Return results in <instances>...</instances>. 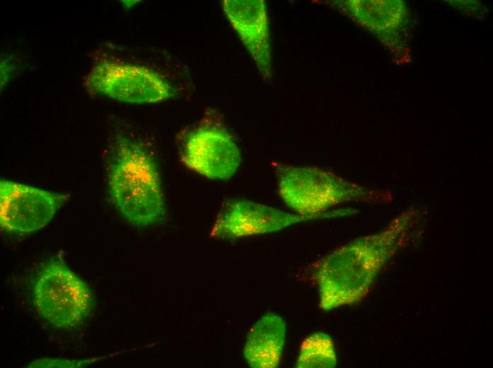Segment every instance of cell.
Here are the masks:
<instances>
[{
  "label": "cell",
  "mask_w": 493,
  "mask_h": 368,
  "mask_svg": "<svg viewBox=\"0 0 493 368\" xmlns=\"http://www.w3.org/2000/svg\"><path fill=\"white\" fill-rule=\"evenodd\" d=\"M319 217L289 213L273 207L245 200L227 202L212 229L219 238H237L265 234Z\"/></svg>",
  "instance_id": "ba28073f"
},
{
  "label": "cell",
  "mask_w": 493,
  "mask_h": 368,
  "mask_svg": "<svg viewBox=\"0 0 493 368\" xmlns=\"http://www.w3.org/2000/svg\"><path fill=\"white\" fill-rule=\"evenodd\" d=\"M31 293L39 315L57 328L69 330L81 325L94 306L89 287L60 255L40 265L33 277Z\"/></svg>",
  "instance_id": "277c9868"
},
{
  "label": "cell",
  "mask_w": 493,
  "mask_h": 368,
  "mask_svg": "<svg viewBox=\"0 0 493 368\" xmlns=\"http://www.w3.org/2000/svg\"><path fill=\"white\" fill-rule=\"evenodd\" d=\"M286 335L282 316L267 313L252 326L244 347V357L251 367L275 368L281 359Z\"/></svg>",
  "instance_id": "30bf717a"
},
{
  "label": "cell",
  "mask_w": 493,
  "mask_h": 368,
  "mask_svg": "<svg viewBox=\"0 0 493 368\" xmlns=\"http://www.w3.org/2000/svg\"><path fill=\"white\" fill-rule=\"evenodd\" d=\"M225 15L248 51L263 79H271L268 18L263 0H224Z\"/></svg>",
  "instance_id": "9c48e42d"
},
{
  "label": "cell",
  "mask_w": 493,
  "mask_h": 368,
  "mask_svg": "<svg viewBox=\"0 0 493 368\" xmlns=\"http://www.w3.org/2000/svg\"><path fill=\"white\" fill-rule=\"evenodd\" d=\"M84 86L92 93L132 104L162 102L176 93L164 77L148 67L108 59L91 68Z\"/></svg>",
  "instance_id": "5b68a950"
},
{
  "label": "cell",
  "mask_w": 493,
  "mask_h": 368,
  "mask_svg": "<svg viewBox=\"0 0 493 368\" xmlns=\"http://www.w3.org/2000/svg\"><path fill=\"white\" fill-rule=\"evenodd\" d=\"M181 160L190 169L210 179L227 180L241 163L239 149L222 127L200 126L191 131L183 144Z\"/></svg>",
  "instance_id": "52a82bcc"
},
{
  "label": "cell",
  "mask_w": 493,
  "mask_h": 368,
  "mask_svg": "<svg viewBox=\"0 0 493 368\" xmlns=\"http://www.w3.org/2000/svg\"><path fill=\"white\" fill-rule=\"evenodd\" d=\"M86 365V361H71L69 360H60V359H42L38 361L33 362L28 367H80L81 365Z\"/></svg>",
  "instance_id": "7c38bea8"
},
{
  "label": "cell",
  "mask_w": 493,
  "mask_h": 368,
  "mask_svg": "<svg viewBox=\"0 0 493 368\" xmlns=\"http://www.w3.org/2000/svg\"><path fill=\"white\" fill-rule=\"evenodd\" d=\"M278 193L296 214L322 218L332 207L355 200H374V190L347 181L326 170L308 166L278 164Z\"/></svg>",
  "instance_id": "3957f363"
},
{
  "label": "cell",
  "mask_w": 493,
  "mask_h": 368,
  "mask_svg": "<svg viewBox=\"0 0 493 368\" xmlns=\"http://www.w3.org/2000/svg\"><path fill=\"white\" fill-rule=\"evenodd\" d=\"M68 195L6 179L0 180L1 227L28 234L45 227Z\"/></svg>",
  "instance_id": "8992f818"
},
{
  "label": "cell",
  "mask_w": 493,
  "mask_h": 368,
  "mask_svg": "<svg viewBox=\"0 0 493 368\" xmlns=\"http://www.w3.org/2000/svg\"><path fill=\"white\" fill-rule=\"evenodd\" d=\"M15 71L14 64L8 58L1 60V88L8 82L13 71Z\"/></svg>",
  "instance_id": "4fadbf2b"
},
{
  "label": "cell",
  "mask_w": 493,
  "mask_h": 368,
  "mask_svg": "<svg viewBox=\"0 0 493 368\" xmlns=\"http://www.w3.org/2000/svg\"><path fill=\"white\" fill-rule=\"evenodd\" d=\"M336 365L335 347L328 334L315 332L302 341L295 362L296 367L332 368Z\"/></svg>",
  "instance_id": "8fae6325"
},
{
  "label": "cell",
  "mask_w": 493,
  "mask_h": 368,
  "mask_svg": "<svg viewBox=\"0 0 493 368\" xmlns=\"http://www.w3.org/2000/svg\"><path fill=\"white\" fill-rule=\"evenodd\" d=\"M107 180L110 198L128 222L145 226L164 217L166 204L158 168L139 142L126 136L114 139Z\"/></svg>",
  "instance_id": "7a4b0ae2"
},
{
  "label": "cell",
  "mask_w": 493,
  "mask_h": 368,
  "mask_svg": "<svg viewBox=\"0 0 493 368\" xmlns=\"http://www.w3.org/2000/svg\"><path fill=\"white\" fill-rule=\"evenodd\" d=\"M412 217V213L404 214L384 231L358 238L322 259L315 272L320 308L327 311L363 299L397 251Z\"/></svg>",
  "instance_id": "6da1fadb"
}]
</instances>
